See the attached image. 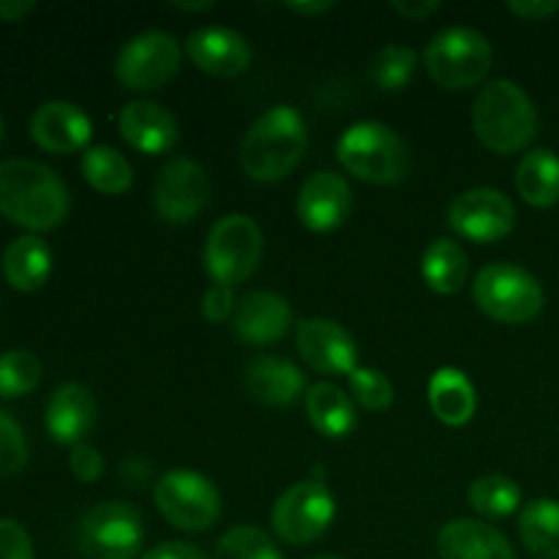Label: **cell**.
<instances>
[{
	"mask_svg": "<svg viewBox=\"0 0 559 559\" xmlns=\"http://www.w3.org/2000/svg\"><path fill=\"white\" fill-rule=\"evenodd\" d=\"M33 11H36L33 0H0V20L3 22H22Z\"/></svg>",
	"mask_w": 559,
	"mask_h": 559,
	"instance_id": "42",
	"label": "cell"
},
{
	"mask_svg": "<svg viewBox=\"0 0 559 559\" xmlns=\"http://www.w3.org/2000/svg\"><path fill=\"white\" fill-rule=\"evenodd\" d=\"M391 9L396 11V14L407 16V20L420 22L426 20V16L437 14V11H440V3H437V0H393Z\"/></svg>",
	"mask_w": 559,
	"mask_h": 559,
	"instance_id": "41",
	"label": "cell"
},
{
	"mask_svg": "<svg viewBox=\"0 0 559 559\" xmlns=\"http://www.w3.org/2000/svg\"><path fill=\"white\" fill-rule=\"evenodd\" d=\"M495 63L489 38L475 27H445L424 52V66L437 85L448 91H467L486 80Z\"/></svg>",
	"mask_w": 559,
	"mask_h": 559,
	"instance_id": "5",
	"label": "cell"
},
{
	"mask_svg": "<svg viewBox=\"0 0 559 559\" xmlns=\"http://www.w3.org/2000/svg\"><path fill=\"white\" fill-rule=\"evenodd\" d=\"M216 559H284L276 540L260 527H233L218 538Z\"/></svg>",
	"mask_w": 559,
	"mask_h": 559,
	"instance_id": "33",
	"label": "cell"
},
{
	"mask_svg": "<svg viewBox=\"0 0 559 559\" xmlns=\"http://www.w3.org/2000/svg\"><path fill=\"white\" fill-rule=\"evenodd\" d=\"M74 540L87 559H136L145 527L129 502H98L76 522Z\"/></svg>",
	"mask_w": 559,
	"mask_h": 559,
	"instance_id": "9",
	"label": "cell"
},
{
	"mask_svg": "<svg viewBox=\"0 0 559 559\" xmlns=\"http://www.w3.org/2000/svg\"><path fill=\"white\" fill-rule=\"evenodd\" d=\"M467 500L473 511L484 519H506L522 508V489L513 478L500 473L480 475L473 480L467 491Z\"/></svg>",
	"mask_w": 559,
	"mask_h": 559,
	"instance_id": "30",
	"label": "cell"
},
{
	"mask_svg": "<svg viewBox=\"0 0 559 559\" xmlns=\"http://www.w3.org/2000/svg\"><path fill=\"white\" fill-rule=\"evenodd\" d=\"M347 382L355 402L369 413H382L393 404V382L388 380L385 371L374 369V366H358L347 377Z\"/></svg>",
	"mask_w": 559,
	"mask_h": 559,
	"instance_id": "34",
	"label": "cell"
},
{
	"mask_svg": "<svg viewBox=\"0 0 559 559\" xmlns=\"http://www.w3.org/2000/svg\"><path fill=\"white\" fill-rule=\"evenodd\" d=\"M243 388L254 402L267 407H287L306 391V377L293 360L276 355H254L243 366Z\"/></svg>",
	"mask_w": 559,
	"mask_h": 559,
	"instance_id": "20",
	"label": "cell"
},
{
	"mask_svg": "<svg viewBox=\"0 0 559 559\" xmlns=\"http://www.w3.org/2000/svg\"><path fill=\"white\" fill-rule=\"evenodd\" d=\"M508 11L516 14L519 20L544 22L549 20L551 14H557L559 3L557 0H511V3H508Z\"/></svg>",
	"mask_w": 559,
	"mask_h": 559,
	"instance_id": "39",
	"label": "cell"
},
{
	"mask_svg": "<svg viewBox=\"0 0 559 559\" xmlns=\"http://www.w3.org/2000/svg\"><path fill=\"white\" fill-rule=\"evenodd\" d=\"M33 142L41 151L55 153V156H69V153L85 151L93 136V123L82 107L71 102H44L31 115Z\"/></svg>",
	"mask_w": 559,
	"mask_h": 559,
	"instance_id": "16",
	"label": "cell"
},
{
	"mask_svg": "<svg viewBox=\"0 0 559 559\" xmlns=\"http://www.w3.org/2000/svg\"><path fill=\"white\" fill-rule=\"evenodd\" d=\"M0 213L31 233H47L69 216V189L47 164L5 158L0 162Z\"/></svg>",
	"mask_w": 559,
	"mask_h": 559,
	"instance_id": "1",
	"label": "cell"
},
{
	"mask_svg": "<svg viewBox=\"0 0 559 559\" xmlns=\"http://www.w3.org/2000/svg\"><path fill=\"white\" fill-rule=\"evenodd\" d=\"M262 229L246 213H227L207 233L205 271L213 284L246 282L260 267Z\"/></svg>",
	"mask_w": 559,
	"mask_h": 559,
	"instance_id": "8",
	"label": "cell"
},
{
	"mask_svg": "<svg viewBox=\"0 0 559 559\" xmlns=\"http://www.w3.org/2000/svg\"><path fill=\"white\" fill-rule=\"evenodd\" d=\"M98 404L91 388L80 382H63L52 391L47 402V431L58 445H82L91 429L96 426Z\"/></svg>",
	"mask_w": 559,
	"mask_h": 559,
	"instance_id": "19",
	"label": "cell"
},
{
	"mask_svg": "<svg viewBox=\"0 0 559 559\" xmlns=\"http://www.w3.org/2000/svg\"><path fill=\"white\" fill-rule=\"evenodd\" d=\"M211 197V178L200 162L178 156L158 169L153 186V207L167 224H189L202 213Z\"/></svg>",
	"mask_w": 559,
	"mask_h": 559,
	"instance_id": "12",
	"label": "cell"
},
{
	"mask_svg": "<svg viewBox=\"0 0 559 559\" xmlns=\"http://www.w3.org/2000/svg\"><path fill=\"white\" fill-rule=\"evenodd\" d=\"M519 538L530 555L559 559V502L549 497L527 502L519 516Z\"/></svg>",
	"mask_w": 559,
	"mask_h": 559,
	"instance_id": "28",
	"label": "cell"
},
{
	"mask_svg": "<svg viewBox=\"0 0 559 559\" xmlns=\"http://www.w3.org/2000/svg\"><path fill=\"white\" fill-rule=\"evenodd\" d=\"M448 224L462 238L475 243H495L516 227V207L500 189L478 186L467 189L448 207Z\"/></svg>",
	"mask_w": 559,
	"mask_h": 559,
	"instance_id": "13",
	"label": "cell"
},
{
	"mask_svg": "<svg viewBox=\"0 0 559 559\" xmlns=\"http://www.w3.org/2000/svg\"><path fill=\"white\" fill-rule=\"evenodd\" d=\"M336 519V497L322 480H300L278 495L273 506V533L289 546L320 540Z\"/></svg>",
	"mask_w": 559,
	"mask_h": 559,
	"instance_id": "10",
	"label": "cell"
},
{
	"mask_svg": "<svg viewBox=\"0 0 559 559\" xmlns=\"http://www.w3.org/2000/svg\"><path fill=\"white\" fill-rule=\"evenodd\" d=\"M235 311H238V306H235V293L227 284H211L207 293L202 295V317H205L207 322H213V325L229 320Z\"/></svg>",
	"mask_w": 559,
	"mask_h": 559,
	"instance_id": "38",
	"label": "cell"
},
{
	"mask_svg": "<svg viewBox=\"0 0 559 559\" xmlns=\"http://www.w3.org/2000/svg\"><path fill=\"white\" fill-rule=\"evenodd\" d=\"M69 467H71V475H74L80 484H96V480L104 475L102 451H98V448H93V445H87V442H82V445H74V448H71Z\"/></svg>",
	"mask_w": 559,
	"mask_h": 559,
	"instance_id": "37",
	"label": "cell"
},
{
	"mask_svg": "<svg viewBox=\"0 0 559 559\" xmlns=\"http://www.w3.org/2000/svg\"><path fill=\"white\" fill-rule=\"evenodd\" d=\"M311 559H344V557H336V555H322V557H311Z\"/></svg>",
	"mask_w": 559,
	"mask_h": 559,
	"instance_id": "45",
	"label": "cell"
},
{
	"mask_svg": "<svg viewBox=\"0 0 559 559\" xmlns=\"http://www.w3.org/2000/svg\"><path fill=\"white\" fill-rule=\"evenodd\" d=\"M442 559H516L506 535L478 519H453L437 535Z\"/></svg>",
	"mask_w": 559,
	"mask_h": 559,
	"instance_id": "22",
	"label": "cell"
},
{
	"mask_svg": "<svg viewBox=\"0 0 559 559\" xmlns=\"http://www.w3.org/2000/svg\"><path fill=\"white\" fill-rule=\"evenodd\" d=\"M295 344L309 369L331 377H349L358 369V344L353 333L325 317H309L295 328Z\"/></svg>",
	"mask_w": 559,
	"mask_h": 559,
	"instance_id": "14",
	"label": "cell"
},
{
	"mask_svg": "<svg viewBox=\"0 0 559 559\" xmlns=\"http://www.w3.org/2000/svg\"><path fill=\"white\" fill-rule=\"evenodd\" d=\"M186 55L200 71L213 76H238L251 66V44L243 33L224 25L197 27L186 38Z\"/></svg>",
	"mask_w": 559,
	"mask_h": 559,
	"instance_id": "17",
	"label": "cell"
},
{
	"mask_svg": "<svg viewBox=\"0 0 559 559\" xmlns=\"http://www.w3.org/2000/svg\"><path fill=\"white\" fill-rule=\"evenodd\" d=\"M309 131L293 104H276L262 112L240 140L238 162L257 183H276L287 178L306 156Z\"/></svg>",
	"mask_w": 559,
	"mask_h": 559,
	"instance_id": "2",
	"label": "cell"
},
{
	"mask_svg": "<svg viewBox=\"0 0 559 559\" xmlns=\"http://www.w3.org/2000/svg\"><path fill=\"white\" fill-rule=\"evenodd\" d=\"M300 224L311 233H333L353 211V189L338 173H314L298 191L295 202Z\"/></svg>",
	"mask_w": 559,
	"mask_h": 559,
	"instance_id": "15",
	"label": "cell"
},
{
	"mask_svg": "<svg viewBox=\"0 0 559 559\" xmlns=\"http://www.w3.org/2000/svg\"><path fill=\"white\" fill-rule=\"evenodd\" d=\"M306 415H309L311 426L328 440H344L358 424L353 399L333 382H317L309 388Z\"/></svg>",
	"mask_w": 559,
	"mask_h": 559,
	"instance_id": "25",
	"label": "cell"
},
{
	"mask_svg": "<svg viewBox=\"0 0 559 559\" xmlns=\"http://www.w3.org/2000/svg\"><path fill=\"white\" fill-rule=\"evenodd\" d=\"M140 559H207L202 555V549L186 544V540H167V544L153 546L151 551H145Z\"/></svg>",
	"mask_w": 559,
	"mask_h": 559,
	"instance_id": "40",
	"label": "cell"
},
{
	"mask_svg": "<svg viewBox=\"0 0 559 559\" xmlns=\"http://www.w3.org/2000/svg\"><path fill=\"white\" fill-rule=\"evenodd\" d=\"M31 448L14 415L0 407V478H14L27 467Z\"/></svg>",
	"mask_w": 559,
	"mask_h": 559,
	"instance_id": "35",
	"label": "cell"
},
{
	"mask_svg": "<svg viewBox=\"0 0 559 559\" xmlns=\"http://www.w3.org/2000/svg\"><path fill=\"white\" fill-rule=\"evenodd\" d=\"M41 360L31 349H9L0 355V399H22L41 382Z\"/></svg>",
	"mask_w": 559,
	"mask_h": 559,
	"instance_id": "32",
	"label": "cell"
},
{
	"mask_svg": "<svg viewBox=\"0 0 559 559\" xmlns=\"http://www.w3.org/2000/svg\"><path fill=\"white\" fill-rule=\"evenodd\" d=\"M516 191L527 205L551 207L559 202V156L549 147H535L516 167Z\"/></svg>",
	"mask_w": 559,
	"mask_h": 559,
	"instance_id": "26",
	"label": "cell"
},
{
	"mask_svg": "<svg viewBox=\"0 0 559 559\" xmlns=\"http://www.w3.org/2000/svg\"><path fill=\"white\" fill-rule=\"evenodd\" d=\"M333 5L336 3H331V0H304V3H298V0H289L287 9L293 11V14H300V16H320V14H328Z\"/></svg>",
	"mask_w": 559,
	"mask_h": 559,
	"instance_id": "43",
	"label": "cell"
},
{
	"mask_svg": "<svg viewBox=\"0 0 559 559\" xmlns=\"http://www.w3.org/2000/svg\"><path fill=\"white\" fill-rule=\"evenodd\" d=\"M0 140H3V115H0Z\"/></svg>",
	"mask_w": 559,
	"mask_h": 559,
	"instance_id": "46",
	"label": "cell"
},
{
	"mask_svg": "<svg viewBox=\"0 0 559 559\" xmlns=\"http://www.w3.org/2000/svg\"><path fill=\"white\" fill-rule=\"evenodd\" d=\"M158 513L183 533H205L218 522L222 495L207 475L197 469H169L153 486Z\"/></svg>",
	"mask_w": 559,
	"mask_h": 559,
	"instance_id": "7",
	"label": "cell"
},
{
	"mask_svg": "<svg viewBox=\"0 0 559 559\" xmlns=\"http://www.w3.org/2000/svg\"><path fill=\"white\" fill-rule=\"evenodd\" d=\"M420 273H424V282L429 284V289H435L437 295H453L467 284L469 260L456 240L437 238L424 251Z\"/></svg>",
	"mask_w": 559,
	"mask_h": 559,
	"instance_id": "27",
	"label": "cell"
},
{
	"mask_svg": "<svg viewBox=\"0 0 559 559\" xmlns=\"http://www.w3.org/2000/svg\"><path fill=\"white\" fill-rule=\"evenodd\" d=\"M336 158L349 175L374 186H396L413 169V151L407 142L380 120H358L336 145Z\"/></svg>",
	"mask_w": 559,
	"mask_h": 559,
	"instance_id": "4",
	"label": "cell"
},
{
	"mask_svg": "<svg viewBox=\"0 0 559 559\" xmlns=\"http://www.w3.org/2000/svg\"><path fill=\"white\" fill-rule=\"evenodd\" d=\"M169 5L178 11H211L216 9V0H173Z\"/></svg>",
	"mask_w": 559,
	"mask_h": 559,
	"instance_id": "44",
	"label": "cell"
},
{
	"mask_svg": "<svg viewBox=\"0 0 559 559\" xmlns=\"http://www.w3.org/2000/svg\"><path fill=\"white\" fill-rule=\"evenodd\" d=\"M118 131L142 156H162L178 142V120L167 107L147 98H134L120 107Z\"/></svg>",
	"mask_w": 559,
	"mask_h": 559,
	"instance_id": "18",
	"label": "cell"
},
{
	"mask_svg": "<svg viewBox=\"0 0 559 559\" xmlns=\"http://www.w3.org/2000/svg\"><path fill=\"white\" fill-rule=\"evenodd\" d=\"M473 131L491 153L511 156L524 151L538 134V109L522 85L491 80L473 102Z\"/></svg>",
	"mask_w": 559,
	"mask_h": 559,
	"instance_id": "3",
	"label": "cell"
},
{
	"mask_svg": "<svg viewBox=\"0 0 559 559\" xmlns=\"http://www.w3.org/2000/svg\"><path fill=\"white\" fill-rule=\"evenodd\" d=\"M293 328V306L276 293H249L235 311V336L243 344H276Z\"/></svg>",
	"mask_w": 559,
	"mask_h": 559,
	"instance_id": "21",
	"label": "cell"
},
{
	"mask_svg": "<svg viewBox=\"0 0 559 559\" xmlns=\"http://www.w3.org/2000/svg\"><path fill=\"white\" fill-rule=\"evenodd\" d=\"M429 407L445 426H467L478 409V393L462 369L442 366L429 380Z\"/></svg>",
	"mask_w": 559,
	"mask_h": 559,
	"instance_id": "24",
	"label": "cell"
},
{
	"mask_svg": "<svg viewBox=\"0 0 559 559\" xmlns=\"http://www.w3.org/2000/svg\"><path fill=\"white\" fill-rule=\"evenodd\" d=\"M473 298L486 317L506 325H524L544 311L546 295L538 278L513 262H495L478 273Z\"/></svg>",
	"mask_w": 559,
	"mask_h": 559,
	"instance_id": "6",
	"label": "cell"
},
{
	"mask_svg": "<svg viewBox=\"0 0 559 559\" xmlns=\"http://www.w3.org/2000/svg\"><path fill=\"white\" fill-rule=\"evenodd\" d=\"M415 66H418V55L407 44H385L377 49V55L369 63V80L374 82L380 91L396 93L413 80Z\"/></svg>",
	"mask_w": 559,
	"mask_h": 559,
	"instance_id": "31",
	"label": "cell"
},
{
	"mask_svg": "<svg viewBox=\"0 0 559 559\" xmlns=\"http://www.w3.org/2000/svg\"><path fill=\"white\" fill-rule=\"evenodd\" d=\"M0 559H33L31 533L16 519H0Z\"/></svg>",
	"mask_w": 559,
	"mask_h": 559,
	"instance_id": "36",
	"label": "cell"
},
{
	"mask_svg": "<svg viewBox=\"0 0 559 559\" xmlns=\"http://www.w3.org/2000/svg\"><path fill=\"white\" fill-rule=\"evenodd\" d=\"M82 178L107 197H120L134 183V169L129 158L112 145H93L82 153Z\"/></svg>",
	"mask_w": 559,
	"mask_h": 559,
	"instance_id": "29",
	"label": "cell"
},
{
	"mask_svg": "<svg viewBox=\"0 0 559 559\" xmlns=\"http://www.w3.org/2000/svg\"><path fill=\"white\" fill-rule=\"evenodd\" d=\"M180 60L183 49L173 33L145 31L120 47L115 58V76L134 93L158 91L178 74Z\"/></svg>",
	"mask_w": 559,
	"mask_h": 559,
	"instance_id": "11",
	"label": "cell"
},
{
	"mask_svg": "<svg viewBox=\"0 0 559 559\" xmlns=\"http://www.w3.org/2000/svg\"><path fill=\"white\" fill-rule=\"evenodd\" d=\"M3 278L20 293H36L52 273V251L38 235H20L3 249Z\"/></svg>",
	"mask_w": 559,
	"mask_h": 559,
	"instance_id": "23",
	"label": "cell"
}]
</instances>
